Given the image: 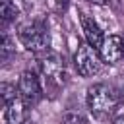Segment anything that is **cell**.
<instances>
[{
    "label": "cell",
    "mask_w": 124,
    "mask_h": 124,
    "mask_svg": "<svg viewBox=\"0 0 124 124\" xmlns=\"http://www.w3.org/2000/svg\"><path fill=\"white\" fill-rule=\"evenodd\" d=\"M19 35V41L23 43V46L31 52H46L48 48V31L46 27L41 23V21H29V23H23L17 31Z\"/></svg>",
    "instance_id": "obj_2"
},
{
    "label": "cell",
    "mask_w": 124,
    "mask_h": 124,
    "mask_svg": "<svg viewBox=\"0 0 124 124\" xmlns=\"http://www.w3.org/2000/svg\"><path fill=\"white\" fill-rule=\"evenodd\" d=\"M0 14H2V21H4V25H8L10 21L16 19V16H17V8H16V4H14L12 0H2V4H0Z\"/></svg>",
    "instance_id": "obj_9"
},
{
    "label": "cell",
    "mask_w": 124,
    "mask_h": 124,
    "mask_svg": "<svg viewBox=\"0 0 124 124\" xmlns=\"http://www.w3.org/2000/svg\"><path fill=\"white\" fill-rule=\"evenodd\" d=\"M12 52H14V41H12V37L4 31V33H2V58L8 60Z\"/></svg>",
    "instance_id": "obj_11"
},
{
    "label": "cell",
    "mask_w": 124,
    "mask_h": 124,
    "mask_svg": "<svg viewBox=\"0 0 124 124\" xmlns=\"http://www.w3.org/2000/svg\"><path fill=\"white\" fill-rule=\"evenodd\" d=\"M112 124H124V116H118V118H116Z\"/></svg>",
    "instance_id": "obj_13"
},
{
    "label": "cell",
    "mask_w": 124,
    "mask_h": 124,
    "mask_svg": "<svg viewBox=\"0 0 124 124\" xmlns=\"http://www.w3.org/2000/svg\"><path fill=\"white\" fill-rule=\"evenodd\" d=\"M6 110H4V120L6 124H23L27 118H25V112H27V105L21 97H16L14 101H10L8 105H4Z\"/></svg>",
    "instance_id": "obj_8"
},
{
    "label": "cell",
    "mask_w": 124,
    "mask_h": 124,
    "mask_svg": "<svg viewBox=\"0 0 124 124\" xmlns=\"http://www.w3.org/2000/svg\"><path fill=\"white\" fill-rule=\"evenodd\" d=\"M74 66L81 78H93L101 70V56L91 45H79L74 54Z\"/></svg>",
    "instance_id": "obj_3"
},
{
    "label": "cell",
    "mask_w": 124,
    "mask_h": 124,
    "mask_svg": "<svg viewBox=\"0 0 124 124\" xmlns=\"http://www.w3.org/2000/svg\"><path fill=\"white\" fill-rule=\"evenodd\" d=\"M41 72H43L46 85L62 87L66 83V66H64V60L56 52H48L41 60Z\"/></svg>",
    "instance_id": "obj_4"
},
{
    "label": "cell",
    "mask_w": 124,
    "mask_h": 124,
    "mask_svg": "<svg viewBox=\"0 0 124 124\" xmlns=\"http://www.w3.org/2000/svg\"><path fill=\"white\" fill-rule=\"evenodd\" d=\"M118 107V93L108 83H93L87 89V108L93 116L105 118Z\"/></svg>",
    "instance_id": "obj_1"
},
{
    "label": "cell",
    "mask_w": 124,
    "mask_h": 124,
    "mask_svg": "<svg viewBox=\"0 0 124 124\" xmlns=\"http://www.w3.org/2000/svg\"><path fill=\"white\" fill-rule=\"evenodd\" d=\"M23 124H35V122H31V120H25V122H23Z\"/></svg>",
    "instance_id": "obj_15"
},
{
    "label": "cell",
    "mask_w": 124,
    "mask_h": 124,
    "mask_svg": "<svg viewBox=\"0 0 124 124\" xmlns=\"http://www.w3.org/2000/svg\"><path fill=\"white\" fill-rule=\"evenodd\" d=\"M99 56L107 64H116L124 56V41L118 35H108L105 37L103 45L99 46Z\"/></svg>",
    "instance_id": "obj_6"
},
{
    "label": "cell",
    "mask_w": 124,
    "mask_h": 124,
    "mask_svg": "<svg viewBox=\"0 0 124 124\" xmlns=\"http://www.w3.org/2000/svg\"><path fill=\"white\" fill-rule=\"evenodd\" d=\"M17 93H19V97L25 101L27 107L37 105L39 99H41V93H43L39 78H37L33 72H29V70L23 72L21 78H19V81H17Z\"/></svg>",
    "instance_id": "obj_5"
},
{
    "label": "cell",
    "mask_w": 124,
    "mask_h": 124,
    "mask_svg": "<svg viewBox=\"0 0 124 124\" xmlns=\"http://www.w3.org/2000/svg\"><path fill=\"white\" fill-rule=\"evenodd\" d=\"M87 2H91V4H99V6H101V4H105L107 0H87Z\"/></svg>",
    "instance_id": "obj_14"
},
{
    "label": "cell",
    "mask_w": 124,
    "mask_h": 124,
    "mask_svg": "<svg viewBox=\"0 0 124 124\" xmlns=\"http://www.w3.org/2000/svg\"><path fill=\"white\" fill-rule=\"evenodd\" d=\"M79 21H81V27H83L87 45H91L93 48H99V46L103 45V41H105V35H103V31H101V27L97 25V21H95L89 14H85V12L79 14Z\"/></svg>",
    "instance_id": "obj_7"
},
{
    "label": "cell",
    "mask_w": 124,
    "mask_h": 124,
    "mask_svg": "<svg viewBox=\"0 0 124 124\" xmlns=\"http://www.w3.org/2000/svg\"><path fill=\"white\" fill-rule=\"evenodd\" d=\"M0 93H2V101H4V105H8L10 101H14L16 97H19V93H17L16 85H12V83H2Z\"/></svg>",
    "instance_id": "obj_10"
},
{
    "label": "cell",
    "mask_w": 124,
    "mask_h": 124,
    "mask_svg": "<svg viewBox=\"0 0 124 124\" xmlns=\"http://www.w3.org/2000/svg\"><path fill=\"white\" fill-rule=\"evenodd\" d=\"M62 124H87V120L81 112H66L62 118Z\"/></svg>",
    "instance_id": "obj_12"
}]
</instances>
